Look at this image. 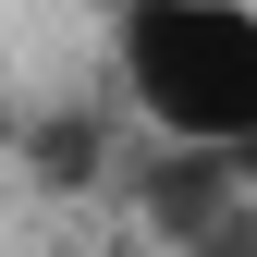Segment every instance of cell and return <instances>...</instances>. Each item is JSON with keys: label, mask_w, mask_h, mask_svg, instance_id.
I'll list each match as a JSON object with an SVG mask.
<instances>
[{"label": "cell", "mask_w": 257, "mask_h": 257, "mask_svg": "<svg viewBox=\"0 0 257 257\" xmlns=\"http://www.w3.org/2000/svg\"><path fill=\"white\" fill-rule=\"evenodd\" d=\"M233 172H245V159H196V147H159V172H147V220H159L172 245L220 257V245H233L245 220H257V208L233 196Z\"/></svg>", "instance_id": "7a4b0ae2"}, {"label": "cell", "mask_w": 257, "mask_h": 257, "mask_svg": "<svg viewBox=\"0 0 257 257\" xmlns=\"http://www.w3.org/2000/svg\"><path fill=\"white\" fill-rule=\"evenodd\" d=\"M110 74L159 147L257 159V0H122Z\"/></svg>", "instance_id": "6da1fadb"}, {"label": "cell", "mask_w": 257, "mask_h": 257, "mask_svg": "<svg viewBox=\"0 0 257 257\" xmlns=\"http://www.w3.org/2000/svg\"><path fill=\"white\" fill-rule=\"evenodd\" d=\"M37 159H49L61 184H74V172H98V122H49V135H37Z\"/></svg>", "instance_id": "3957f363"}, {"label": "cell", "mask_w": 257, "mask_h": 257, "mask_svg": "<svg viewBox=\"0 0 257 257\" xmlns=\"http://www.w3.org/2000/svg\"><path fill=\"white\" fill-rule=\"evenodd\" d=\"M220 257H257V220H245V233H233V245H220Z\"/></svg>", "instance_id": "5b68a950"}, {"label": "cell", "mask_w": 257, "mask_h": 257, "mask_svg": "<svg viewBox=\"0 0 257 257\" xmlns=\"http://www.w3.org/2000/svg\"><path fill=\"white\" fill-rule=\"evenodd\" d=\"M13 135H25V110H13V86H0V147H13Z\"/></svg>", "instance_id": "277c9868"}]
</instances>
